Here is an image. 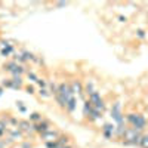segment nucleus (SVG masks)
I'll list each match as a JSON object with an SVG mask.
<instances>
[{"mask_svg":"<svg viewBox=\"0 0 148 148\" xmlns=\"http://www.w3.org/2000/svg\"><path fill=\"white\" fill-rule=\"evenodd\" d=\"M141 135H139V130L136 129H126L125 135H123V139H125V145H139L141 142Z\"/></svg>","mask_w":148,"mask_h":148,"instance_id":"f257e3e1","label":"nucleus"},{"mask_svg":"<svg viewBox=\"0 0 148 148\" xmlns=\"http://www.w3.org/2000/svg\"><path fill=\"white\" fill-rule=\"evenodd\" d=\"M127 121L132 125V129L136 130H142L145 127V119L139 114H129L127 116Z\"/></svg>","mask_w":148,"mask_h":148,"instance_id":"f03ea898","label":"nucleus"},{"mask_svg":"<svg viewBox=\"0 0 148 148\" xmlns=\"http://www.w3.org/2000/svg\"><path fill=\"white\" fill-rule=\"evenodd\" d=\"M89 102L92 104V107L95 108V110H98V111H104V108H105V105H104V101H102V98H101V95L98 93V92H93L92 95H89Z\"/></svg>","mask_w":148,"mask_h":148,"instance_id":"7ed1b4c3","label":"nucleus"},{"mask_svg":"<svg viewBox=\"0 0 148 148\" xmlns=\"http://www.w3.org/2000/svg\"><path fill=\"white\" fill-rule=\"evenodd\" d=\"M84 113H86V114H89L92 120H96V119H99V117H101V111L95 110L89 101L86 102V105H84Z\"/></svg>","mask_w":148,"mask_h":148,"instance_id":"20e7f679","label":"nucleus"},{"mask_svg":"<svg viewBox=\"0 0 148 148\" xmlns=\"http://www.w3.org/2000/svg\"><path fill=\"white\" fill-rule=\"evenodd\" d=\"M34 129H36L37 132H40L42 135H45L46 132L51 130V127H49V123H47L46 120H42V121H39V123H36V125H34Z\"/></svg>","mask_w":148,"mask_h":148,"instance_id":"39448f33","label":"nucleus"},{"mask_svg":"<svg viewBox=\"0 0 148 148\" xmlns=\"http://www.w3.org/2000/svg\"><path fill=\"white\" fill-rule=\"evenodd\" d=\"M102 132H104V136L105 138H111V136H113V133L116 132V126L114 125H105L104 129H102Z\"/></svg>","mask_w":148,"mask_h":148,"instance_id":"423d86ee","label":"nucleus"},{"mask_svg":"<svg viewBox=\"0 0 148 148\" xmlns=\"http://www.w3.org/2000/svg\"><path fill=\"white\" fill-rule=\"evenodd\" d=\"M42 136L45 138V141H56V139H58V133L49 130V132H46L45 135H42Z\"/></svg>","mask_w":148,"mask_h":148,"instance_id":"0eeeda50","label":"nucleus"},{"mask_svg":"<svg viewBox=\"0 0 148 148\" xmlns=\"http://www.w3.org/2000/svg\"><path fill=\"white\" fill-rule=\"evenodd\" d=\"M65 108L70 111V113H73V111L76 110V98H73V99H71V101L67 104V107H65Z\"/></svg>","mask_w":148,"mask_h":148,"instance_id":"6e6552de","label":"nucleus"},{"mask_svg":"<svg viewBox=\"0 0 148 148\" xmlns=\"http://www.w3.org/2000/svg\"><path fill=\"white\" fill-rule=\"evenodd\" d=\"M71 89H73V93H74V92H79V93H82V92H83V90H82V86H80V83H79V82H74Z\"/></svg>","mask_w":148,"mask_h":148,"instance_id":"1a4fd4ad","label":"nucleus"},{"mask_svg":"<svg viewBox=\"0 0 148 148\" xmlns=\"http://www.w3.org/2000/svg\"><path fill=\"white\" fill-rule=\"evenodd\" d=\"M139 145H141L142 148H148V135H145V136H142V138H141Z\"/></svg>","mask_w":148,"mask_h":148,"instance_id":"9d476101","label":"nucleus"},{"mask_svg":"<svg viewBox=\"0 0 148 148\" xmlns=\"http://www.w3.org/2000/svg\"><path fill=\"white\" fill-rule=\"evenodd\" d=\"M86 92H88L89 95H92L93 92H96V90H95V88H93V84H92V83H88V84H86Z\"/></svg>","mask_w":148,"mask_h":148,"instance_id":"9b49d317","label":"nucleus"},{"mask_svg":"<svg viewBox=\"0 0 148 148\" xmlns=\"http://www.w3.org/2000/svg\"><path fill=\"white\" fill-rule=\"evenodd\" d=\"M12 51H14V49H12V46H8V47H5L3 51H2V55H3V56H8Z\"/></svg>","mask_w":148,"mask_h":148,"instance_id":"f8f14e48","label":"nucleus"},{"mask_svg":"<svg viewBox=\"0 0 148 148\" xmlns=\"http://www.w3.org/2000/svg\"><path fill=\"white\" fill-rule=\"evenodd\" d=\"M19 125H21V129H24V130H27L28 127H31V125H30L28 121H21Z\"/></svg>","mask_w":148,"mask_h":148,"instance_id":"ddd939ff","label":"nucleus"},{"mask_svg":"<svg viewBox=\"0 0 148 148\" xmlns=\"http://www.w3.org/2000/svg\"><path fill=\"white\" fill-rule=\"evenodd\" d=\"M33 121H40L42 120V117H40V114H37V113H34V114H31V117H30Z\"/></svg>","mask_w":148,"mask_h":148,"instance_id":"4468645a","label":"nucleus"},{"mask_svg":"<svg viewBox=\"0 0 148 148\" xmlns=\"http://www.w3.org/2000/svg\"><path fill=\"white\" fill-rule=\"evenodd\" d=\"M28 79H31L33 82H37V80H39V79L36 77V74H34V73H28Z\"/></svg>","mask_w":148,"mask_h":148,"instance_id":"2eb2a0df","label":"nucleus"},{"mask_svg":"<svg viewBox=\"0 0 148 148\" xmlns=\"http://www.w3.org/2000/svg\"><path fill=\"white\" fill-rule=\"evenodd\" d=\"M136 36H138V37H139V39H144V37H145V33H144V31H142V30H139V31H138V33H136Z\"/></svg>","mask_w":148,"mask_h":148,"instance_id":"dca6fc26","label":"nucleus"},{"mask_svg":"<svg viewBox=\"0 0 148 148\" xmlns=\"http://www.w3.org/2000/svg\"><path fill=\"white\" fill-rule=\"evenodd\" d=\"M37 83H39V84L42 86V88H45V86H46V82H45L43 79H39V80H37Z\"/></svg>","mask_w":148,"mask_h":148,"instance_id":"f3484780","label":"nucleus"},{"mask_svg":"<svg viewBox=\"0 0 148 148\" xmlns=\"http://www.w3.org/2000/svg\"><path fill=\"white\" fill-rule=\"evenodd\" d=\"M40 95H43V96H49V93H47L46 89H40Z\"/></svg>","mask_w":148,"mask_h":148,"instance_id":"a211bd4d","label":"nucleus"},{"mask_svg":"<svg viewBox=\"0 0 148 148\" xmlns=\"http://www.w3.org/2000/svg\"><path fill=\"white\" fill-rule=\"evenodd\" d=\"M58 148H71V147H68V145H67V147H65V145H61V147H58Z\"/></svg>","mask_w":148,"mask_h":148,"instance_id":"6ab92c4d","label":"nucleus"},{"mask_svg":"<svg viewBox=\"0 0 148 148\" xmlns=\"http://www.w3.org/2000/svg\"><path fill=\"white\" fill-rule=\"evenodd\" d=\"M0 95H2V89H0Z\"/></svg>","mask_w":148,"mask_h":148,"instance_id":"aec40b11","label":"nucleus"}]
</instances>
